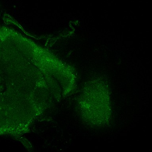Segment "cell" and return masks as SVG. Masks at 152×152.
Segmentation results:
<instances>
[{"label": "cell", "mask_w": 152, "mask_h": 152, "mask_svg": "<svg viewBox=\"0 0 152 152\" xmlns=\"http://www.w3.org/2000/svg\"><path fill=\"white\" fill-rule=\"evenodd\" d=\"M80 105L83 119L90 125L102 126L110 121V96L107 86L103 81L96 80L86 86Z\"/></svg>", "instance_id": "6da1fadb"}]
</instances>
